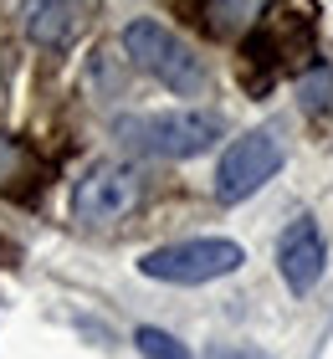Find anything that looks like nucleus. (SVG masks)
Listing matches in <instances>:
<instances>
[{"instance_id": "nucleus-3", "label": "nucleus", "mask_w": 333, "mask_h": 359, "mask_svg": "<svg viewBox=\"0 0 333 359\" xmlns=\"http://www.w3.org/2000/svg\"><path fill=\"white\" fill-rule=\"evenodd\" d=\"M144 195H149V175L139 165H128V159H97L72 190V216L82 226H113V221L133 216L144 205Z\"/></svg>"}, {"instance_id": "nucleus-10", "label": "nucleus", "mask_w": 333, "mask_h": 359, "mask_svg": "<svg viewBox=\"0 0 333 359\" xmlns=\"http://www.w3.org/2000/svg\"><path fill=\"white\" fill-rule=\"evenodd\" d=\"M272 0H200V15H205L210 36H236V31L257 26Z\"/></svg>"}, {"instance_id": "nucleus-11", "label": "nucleus", "mask_w": 333, "mask_h": 359, "mask_svg": "<svg viewBox=\"0 0 333 359\" xmlns=\"http://www.w3.org/2000/svg\"><path fill=\"white\" fill-rule=\"evenodd\" d=\"M133 349H139L144 359H190V349L179 344L175 334H164V329H139L133 334Z\"/></svg>"}, {"instance_id": "nucleus-1", "label": "nucleus", "mask_w": 333, "mask_h": 359, "mask_svg": "<svg viewBox=\"0 0 333 359\" xmlns=\"http://www.w3.org/2000/svg\"><path fill=\"white\" fill-rule=\"evenodd\" d=\"M221 118L200 108H170V113H128V118L113 123L128 149L154 154V159H195L205 154L215 139H221Z\"/></svg>"}, {"instance_id": "nucleus-12", "label": "nucleus", "mask_w": 333, "mask_h": 359, "mask_svg": "<svg viewBox=\"0 0 333 359\" xmlns=\"http://www.w3.org/2000/svg\"><path fill=\"white\" fill-rule=\"evenodd\" d=\"M210 359H266L261 349H215Z\"/></svg>"}, {"instance_id": "nucleus-9", "label": "nucleus", "mask_w": 333, "mask_h": 359, "mask_svg": "<svg viewBox=\"0 0 333 359\" xmlns=\"http://www.w3.org/2000/svg\"><path fill=\"white\" fill-rule=\"evenodd\" d=\"M15 15L36 46H67L77 36V0H21Z\"/></svg>"}, {"instance_id": "nucleus-8", "label": "nucleus", "mask_w": 333, "mask_h": 359, "mask_svg": "<svg viewBox=\"0 0 333 359\" xmlns=\"http://www.w3.org/2000/svg\"><path fill=\"white\" fill-rule=\"evenodd\" d=\"M46 180H52V170H46L21 139L0 134V195H11V201H36L46 190Z\"/></svg>"}, {"instance_id": "nucleus-7", "label": "nucleus", "mask_w": 333, "mask_h": 359, "mask_svg": "<svg viewBox=\"0 0 333 359\" xmlns=\"http://www.w3.org/2000/svg\"><path fill=\"white\" fill-rule=\"evenodd\" d=\"M323 267H328L323 231L308 216L292 221L287 231H282V241H277V272H282V283H287L292 292H313V287H318V277H323Z\"/></svg>"}, {"instance_id": "nucleus-4", "label": "nucleus", "mask_w": 333, "mask_h": 359, "mask_svg": "<svg viewBox=\"0 0 333 359\" xmlns=\"http://www.w3.org/2000/svg\"><path fill=\"white\" fill-rule=\"evenodd\" d=\"M246 262V252L226 236H195V241H170L139 257V272L154 283H175V287H195V283H215L231 277Z\"/></svg>"}, {"instance_id": "nucleus-6", "label": "nucleus", "mask_w": 333, "mask_h": 359, "mask_svg": "<svg viewBox=\"0 0 333 359\" xmlns=\"http://www.w3.org/2000/svg\"><path fill=\"white\" fill-rule=\"evenodd\" d=\"M277 165H282L277 139L266 134V128H252V134H241L221 154V165H215V195H221L226 205H236L246 195H257L266 180L277 175Z\"/></svg>"}, {"instance_id": "nucleus-5", "label": "nucleus", "mask_w": 333, "mask_h": 359, "mask_svg": "<svg viewBox=\"0 0 333 359\" xmlns=\"http://www.w3.org/2000/svg\"><path fill=\"white\" fill-rule=\"evenodd\" d=\"M313 52V15L303 11H272L261 26H252V36L241 41V62L257 67V88H272L282 72H292L297 62Z\"/></svg>"}, {"instance_id": "nucleus-2", "label": "nucleus", "mask_w": 333, "mask_h": 359, "mask_svg": "<svg viewBox=\"0 0 333 359\" xmlns=\"http://www.w3.org/2000/svg\"><path fill=\"white\" fill-rule=\"evenodd\" d=\"M123 52L133 57V67H139V72H149L159 88H170L179 97H195L200 88H205V67H200V57L164 21H154V15H139V21L123 26Z\"/></svg>"}]
</instances>
